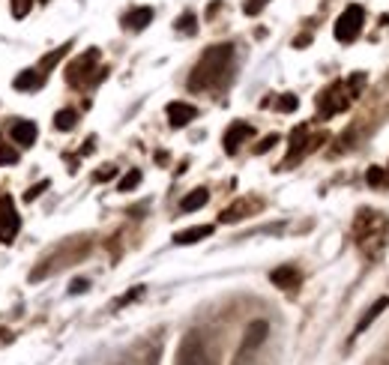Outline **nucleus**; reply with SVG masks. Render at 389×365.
<instances>
[{
  "label": "nucleus",
  "instance_id": "f257e3e1",
  "mask_svg": "<svg viewBox=\"0 0 389 365\" xmlns=\"http://www.w3.org/2000/svg\"><path fill=\"white\" fill-rule=\"evenodd\" d=\"M230 60H234V48L230 45H213L204 51V57L198 60V66L192 69V78H189V90H210L219 87L228 78Z\"/></svg>",
  "mask_w": 389,
  "mask_h": 365
},
{
  "label": "nucleus",
  "instance_id": "f03ea898",
  "mask_svg": "<svg viewBox=\"0 0 389 365\" xmlns=\"http://www.w3.org/2000/svg\"><path fill=\"white\" fill-rule=\"evenodd\" d=\"M174 365H219L213 348L207 344L201 332H186L180 348H177V362Z\"/></svg>",
  "mask_w": 389,
  "mask_h": 365
},
{
  "label": "nucleus",
  "instance_id": "7ed1b4c3",
  "mask_svg": "<svg viewBox=\"0 0 389 365\" xmlns=\"http://www.w3.org/2000/svg\"><path fill=\"white\" fill-rule=\"evenodd\" d=\"M267 336H270V323H267V320H251L249 327H246V332H243V341H240L237 365H246L251 353H255L260 344L267 341Z\"/></svg>",
  "mask_w": 389,
  "mask_h": 365
},
{
  "label": "nucleus",
  "instance_id": "20e7f679",
  "mask_svg": "<svg viewBox=\"0 0 389 365\" xmlns=\"http://www.w3.org/2000/svg\"><path fill=\"white\" fill-rule=\"evenodd\" d=\"M362 22H365V9L356 6V3L348 6L339 15V22H335V39H339V43H353V39L362 33Z\"/></svg>",
  "mask_w": 389,
  "mask_h": 365
},
{
  "label": "nucleus",
  "instance_id": "39448f33",
  "mask_svg": "<svg viewBox=\"0 0 389 365\" xmlns=\"http://www.w3.org/2000/svg\"><path fill=\"white\" fill-rule=\"evenodd\" d=\"M15 234H18V216H15L13 198H0V239L13 243Z\"/></svg>",
  "mask_w": 389,
  "mask_h": 365
},
{
  "label": "nucleus",
  "instance_id": "423d86ee",
  "mask_svg": "<svg viewBox=\"0 0 389 365\" xmlns=\"http://www.w3.org/2000/svg\"><path fill=\"white\" fill-rule=\"evenodd\" d=\"M195 117H198V108L189 105V102H171V105H168V120H171L174 129L189 126Z\"/></svg>",
  "mask_w": 389,
  "mask_h": 365
},
{
  "label": "nucleus",
  "instance_id": "0eeeda50",
  "mask_svg": "<svg viewBox=\"0 0 389 365\" xmlns=\"http://www.w3.org/2000/svg\"><path fill=\"white\" fill-rule=\"evenodd\" d=\"M270 281L276 288H281V290H293V288H300V281H302V276H300V269L297 267H279V269H272L270 273Z\"/></svg>",
  "mask_w": 389,
  "mask_h": 365
},
{
  "label": "nucleus",
  "instance_id": "6e6552de",
  "mask_svg": "<svg viewBox=\"0 0 389 365\" xmlns=\"http://www.w3.org/2000/svg\"><path fill=\"white\" fill-rule=\"evenodd\" d=\"M383 308H389V297H381V299H374L372 306L365 308V315H362V318H360V323H356V327H353V336H362V332L369 329L372 323H374L377 318L383 315Z\"/></svg>",
  "mask_w": 389,
  "mask_h": 365
},
{
  "label": "nucleus",
  "instance_id": "1a4fd4ad",
  "mask_svg": "<svg viewBox=\"0 0 389 365\" xmlns=\"http://www.w3.org/2000/svg\"><path fill=\"white\" fill-rule=\"evenodd\" d=\"M251 135H255V129H251L249 123H234V126L225 132V150L228 153H237L240 144H243L246 138H251Z\"/></svg>",
  "mask_w": 389,
  "mask_h": 365
},
{
  "label": "nucleus",
  "instance_id": "9d476101",
  "mask_svg": "<svg viewBox=\"0 0 389 365\" xmlns=\"http://www.w3.org/2000/svg\"><path fill=\"white\" fill-rule=\"evenodd\" d=\"M96 60H99V51H96V48H90L87 54H81V57L75 60V64L69 66V72H66L72 84H81V75H87V72H90V66L96 64Z\"/></svg>",
  "mask_w": 389,
  "mask_h": 365
},
{
  "label": "nucleus",
  "instance_id": "9b49d317",
  "mask_svg": "<svg viewBox=\"0 0 389 365\" xmlns=\"http://www.w3.org/2000/svg\"><path fill=\"white\" fill-rule=\"evenodd\" d=\"M213 234V225H195V228H186V231H177L174 234V243L177 246H192V243H201L204 237Z\"/></svg>",
  "mask_w": 389,
  "mask_h": 365
},
{
  "label": "nucleus",
  "instance_id": "f8f14e48",
  "mask_svg": "<svg viewBox=\"0 0 389 365\" xmlns=\"http://www.w3.org/2000/svg\"><path fill=\"white\" fill-rule=\"evenodd\" d=\"M13 138H15V144H21V147H30V144L36 141V123L18 120L13 126Z\"/></svg>",
  "mask_w": 389,
  "mask_h": 365
},
{
  "label": "nucleus",
  "instance_id": "ddd939ff",
  "mask_svg": "<svg viewBox=\"0 0 389 365\" xmlns=\"http://www.w3.org/2000/svg\"><path fill=\"white\" fill-rule=\"evenodd\" d=\"M153 22V9L150 6H141V9H132L129 15L123 18V24L129 27V30H144L147 24Z\"/></svg>",
  "mask_w": 389,
  "mask_h": 365
},
{
  "label": "nucleus",
  "instance_id": "4468645a",
  "mask_svg": "<svg viewBox=\"0 0 389 365\" xmlns=\"http://www.w3.org/2000/svg\"><path fill=\"white\" fill-rule=\"evenodd\" d=\"M207 189H195V192H189L183 201H180V210L183 213H195V210H201V207L207 204Z\"/></svg>",
  "mask_w": 389,
  "mask_h": 365
},
{
  "label": "nucleus",
  "instance_id": "2eb2a0df",
  "mask_svg": "<svg viewBox=\"0 0 389 365\" xmlns=\"http://www.w3.org/2000/svg\"><path fill=\"white\" fill-rule=\"evenodd\" d=\"M75 123H78V114L72 111V108H66V111H60L57 117H54V129L69 132V129H75Z\"/></svg>",
  "mask_w": 389,
  "mask_h": 365
},
{
  "label": "nucleus",
  "instance_id": "dca6fc26",
  "mask_svg": "<svg viewBox=\"0 0 389 365\" xmlns=\"http://www.w3.org/2000/svg\"><path fill=\"white\" fill-rule=\"evenodd\" d=\"M249 210H251V201H243V204L228 207V210L222 213V222H240V218H246Z\"/></svg>",
  "mask_w": 389,
  "mask_h": 365
},
{
  "label": "nucleus",
  "instance_id": "f3484780",
  "mask_svg": "<svg viewBox=\"0 0 389 365\" xmlns=\"http://www.w3.org/2000/svg\"><path fill=\"white\" fill-rule=\"evenodd\" d=\"M39 84H42V75H36V69H27L24 75L15 78V87H18V90H34V87H39Z\"/></svg>",
  "mask_w": 389,
  "mask_h": 365
},
{
  "label": "nucleus",
  "instance_id": "a211bd4d",
  "mask_svg": "<svg viewBox=\"0 0 389 365\" xmlns=\"http://www.w3.org/2000/svg\"><path fill=\"white\" fill-rule=\"evenodd\" d=\"M138 183H141V171H129V174H126L123 180H120L117 189H120V192H132Z\"/></svg>",
  "mask_w": 389,
  "mask_h": 365
},
{
  "label": "nucleus",
  "instance_id": "6ab92c4d",
  "mask_svg": "<svg viewBox=\"0 0 389 365\" xmlns=\"http://www.w3.org/2000/svg\"><path fill=\"white\" fill-rule=\"evenodd\" d=\"M15 162H18V153L9 144L0 141V165H15Z\"/></svg>",
  "mask_w": 389,
  "mask_h": 365
},
{
  "label": "nucleus",
  "instance_id": "aec40b11",
  "mask_svg": "<svg viewBox=\"0 0 389 365\" xmlns=\"http://www.w3.org/2000/svg\"><path fill=\"white\" fill-rule=\"evenodd\" d=\"M297 105H300V102H297V96H291V93H285V96L276 102L279 111H297Z\"/></svg>",
  "mask_w": 389,
  "mask_h": 365
},
{
  "label": "nucleus",
  "instance_id": "412c9836",
  "mask_svg": "<svg viewBox=\"0 0 389 365\" xmlns=\"http://www.w3.org/2000/svg\"><path fill=\"white\" fill-rule=\"evenodd\" d=\"M177 30H183V33H195V15L192 13H186L183 18H180V22H177Z\"/></svg>",
  "mask_w": 389,
  "mask_h": 365
},
{
  "label": "nucleus",
  "instance_id": "4be33fe9",
  "mask_svg": "<svg viewBox=\"0 0 389 365\" xmlns=\"http://www.w3.org/2000/svg\"><path fill=\"white\" fill-rule=\"evenodd\" d=\"M30 3H34V0H13V15L15 18H24L30 13Z\"/></svg>",
  "mask_w": 389,
  "mask_h": 365
},
{
  "label": "nucleus",
  "instance_id": "5701e85b",
  "mask_svg": "<svg viewBox=\"0 0 389 365\" xmlns=\"http://www.w3.org/2000/svg\"><path fill=\"white\" fill-rule=\"evenodd\" d=\"M276 144H279V135H267V138L255 147V153H258V156H260V153H270L272 147H276Z\"/></svg>",
  "mask_w": 389,
  "mask_h": 365
},
{
  "label": "nucleus",
  "instance_id": "b1692460",
  "mask_svg": "<svg viewBox=\"0 0 389 365\" xmlns=\"http://www.w3.org/2000/svg\"><path fill=\"white\" fill-rule=\"evenodd\" d=\"M264 6H267V0H246V3H243V13H246V15H258Z\"/></svg>",
  "mask_w": 389,
  "mask_h": 365
},
{
  "label": "nucleus",
  "instance_id": "393cba45",
  "mask_svg": "<svg viewBox=\"0 0 389 365\" xmlns=\"http://www.w3.org/2000/svg\"><path fill=\"white\" fill-rule=\"evenodd\" d=\"M383 177H386V174H383V168H369V174H365V180H369L372 186H381V183H383Z\"/></svg>",
  "mask_w": 389,
  "mask_h": 365
},
{
  "label": "nucleus",
  "instance_id": "a878e982",
  "mask_svg": "<svg viewBox=\"0 0 389 365\" xmlns=\"http://www.w3.org/2000/svg\"><path fill=\"white\" fill-rule=\"evenodd\" d=\"M81 290H87V278H75V281H72V294H81Z\"/></svg>",
  "mask_w": 389,
  "mask_h": 365
},
{
  "label": "nucleus",
  "instance_id": "bb28decb",
  "mask_svg": "<svg viewBox=\"0 0 389 365\" xmlns=\"http://www.w3.org/2000/svg\"><path fill=\"white\" fill-rule=\"evenodd\" d=\"M114 174H117V171H114L111 165H108V168H105V171H99V174H96V180H99V183H102V180H111Z\"/></svg>",
  "mask_w": 389,
  "mask_h": 365
},
{
  "label": "nucleus",
  "instance_id": "cd10ccee",
  "mask_svg": "<svg viewBox=\"0 0 389 365\" xmlns=\"http://www.w3.org/2000/svg\"><path fill=\"white\" fill-rule=\"evenodd\" d=\"M45 186H48V183H39V186H34V189H30V192H27L24 198H27V201H34V198H36V195H39L42 189H45Z\"/></svg>",
  "mask_w": 389,
  "mask_h": 365
},
{
  "label": "nucleus",
  "instance_id": "c85d7f7f",
  "mask_svg": "<svg viewBox=\"0 0 389 365\" xmlns=\"http://www.w3.org/2000/svg\"><path fill=\"white\" fill-rule=\"evenodd\" d=\"M144 365H159V350H153V353H150V357H147V359H144Z\"/></svg>",
  "mask_w": 389,
  "mask_h": 365
},
{
  "label": "nucleus",
  "instance_id": "c756f323",
  "mask_svg": "<svg viewBox=\"0 0 389 365\" xmlns=\"http://www.w3.org/2000/svg\"><path fill=\"white\" fill-rule=\"evenodd\" d=\"M117 365H132V362H129V359H123V362H117Z\"/></svg>",
  "mask_w": 389,
  "mask_h": 365
},
{
  "label": "nucleus",
  "instance_id": "7c9ffc66",
  "mask_svg": "<svg viewBox=\"0 0 389 365\" xmlns=\"http://www.w3.org/2000/svg\"><path fill=\"white\" fill-rule=\"evenodd\" d=\"M386 362H389V350H386Z\"/></svg>",
  "mask_w": 389,
  "mask_h": 365
}]
</instances>
